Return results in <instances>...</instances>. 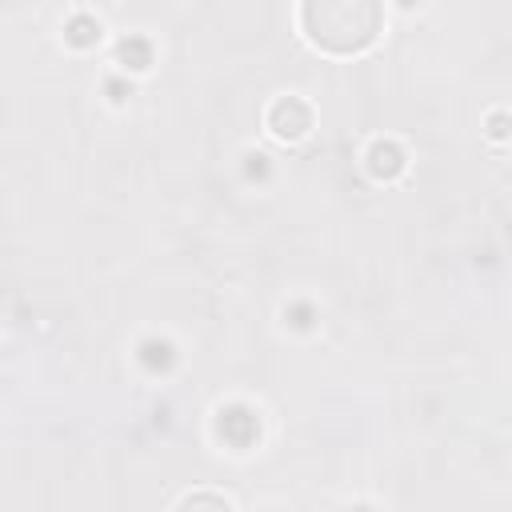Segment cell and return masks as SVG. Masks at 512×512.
Returning a JSON list of instances; mask_svg holds the SVG:
<instances>
[{
    "label": "cell",
    "instance_id": "cell-1",
    "mask_svg": "<svg viewBox=\"0 0 512 512\" xmlns=\"http://www.w3.org/2000/svg\"><path fill=\"white\" fill-rule=\"evenodd\" d=\"M312 36L328 48H360L376 28V0H308Z\"/></svg>",
    "mask_w": 512,
    "mask_h": 512
}]
</instances>
